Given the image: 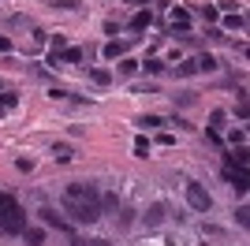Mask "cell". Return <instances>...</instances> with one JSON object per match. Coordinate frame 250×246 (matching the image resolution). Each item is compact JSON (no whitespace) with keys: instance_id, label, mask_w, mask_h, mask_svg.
<instances>
[{"instance_id":"7c38bea8","label":"cell","mask_w":250,"mask_h":246,"mask_svg":"<svg viewBox=\"0 0 250 246\" xmlns=\"http://www.w3.org/2000/svg\"><path fill=\"white\" fill-rule=\"evenodd\" d=\"M224 26L228 30H243V15H224Z\"/></svg>"},{"instance_id":"9a60e30c","label":"cell","mask_w":250,"mask_h":246,"mask_svg":"<svg viewBox=\"0 0 250 246\" xmlns=\"http://www.w3.org/2000/svg\"><path fill=\"white\" fill-rule=\"evenodd\" d=\"M235 220H239V224H243V227H247V224H250V209H247V205H243V209H235Z\"/></svg>"},{"instance_id":"2e32d148","label":"cell","mask_w":250,"mask_h":246,"mask_svg":"<svg viewBox=\"0 0 250 246\" xmlns=\"http://www.w3.org/2000/svg\"><path fill=\"white\" fill-rule=\"evenodd\" d=\"M52 153H56V161H67V157H71V149H67V145H52Z\"/></svg>"},{"instance_id":"e0dca14e","label":"cell","mask_w":250,"mask_h":246,"mask_svg":"<svg viewBox=\"0 0 250 246\" xmlns=\"http://www.w3.org/2000/svg\"><path fill=\"white\" fill-rule=\"evenodd\" d=\"M108 79H112V75L104 71V67H94V82H101V86H104V82H108Z\"/></svg>"},{"instance_id":"44dd1931","label":"cell","mask_w":250,"mask_h":246,"mask_svg":"<svg viewBox=\"0 0 250 246\" xmlns=\"http://www.w3.org/2000/svg\"><path fill=\"white\" fill-rule=\"evenodd\" d=\"M209 120H213V123H209L213 131H217V127H224V112H213V116H209Z\"/></svg>"},{"instance_id":"30bf717a","label":"cell","mask_w":250,"mask_h":246,"mask_svg":"<svg viewBox=\"0 0 250 246\" xmlns=\"http://www.w3.org/2000/svg\"><path fill=\"white\" fill-rule=\"evenodd\" d=\"M228 164H231V168H247V149H235V153H228Z\"/></svg>"},{"instance_id":"ba28073f","label":"cell","mask_w":250,"mask_h":246,"mask_svg":"<svg viewBox=\"0 0 250 246\" xmlns=\"http://www.w3.org/2000/svg\"><path fill=\"white\" fill-rule=\"evenodd\" d=\"M172 26H176V30H187V26H190V15L183 8H176V11H172Z\"/></svg>"},{"instance_id":"4fadbf2b","label":"cell","mask_w":250,"mask_h":246,"mask_svg":"<svg viewBox=\"0 0 250 246\" xmlns=\"http://www.w3.org/2000/svg\"><path fill=\"white\" fill-rule=\"evenodd\" d=\"M194 63H198V71H213V67H217V60H213V56H198Z\"/></svg>"},{"instance_id":"cb8c5ba5","label":"cell","mask_w":250,"mask_h":246,"mask_svg":"<svg viewBox=\"0 0 250 246\" xmlns=\"http://www.w3.org/2000/svg\"><path fill=\"white\" fill-rule=\"evenodd\" d=\"M135 4H146V0H135Z\"/></svg>"},{"instance_id":"8fae6325","label":"cell","mask_w":250,"mask_h":246,"mask_svg":"<svg viewBox=\"0 0 250 246\" xmlns=\"http://www.w3.org/2000/svg\"><path fill=\"white\" fill-rule=\"evenodd\" d=\"M42 220H45V224H56V227H67V224L60 220V216L52 213V209H42Z\"/></svg>"},{"instance_id":"9c48e42d","label":"cell","mask_w":250,"mask_h":246,"mask_svg":"<svg viewBox=\"0 0 250 246\" xmlns=\"http://www.w3.org/2000/svg\"><path fill=\"white\" fill-rule=\"evenodd\" d=\"M149 19H153L149 11H138L135 19H131V30H146V26H149Z\"/></svg>"},{"instance_id":"7402d4cb","label":"cell","mask_w":250,"mask_h":246,"mask_svg":"<svg viewBox=\"0 0 250 246\" xmlns=\"http://www.w3.org/2000/svg\"><path fill=\"white\" fill-rule=\"evenodd\" d=\"M8 49H11V41H8V38H0V52H8Z\"/></svg>"},{"instance_id":"277c9868","label":"cell","mask_w":250,"mask_h":246,"mask_svg":"<svg viewBox=\"0 0 250 246\" xmlns=\"http://www.w3.org/2000/svg\"><path fill=\"white\" fill-rule=\"evenodd\" d=\"M224 175H228V183L235 186V190H247V186H250L247 168H231V164H224Z\"/></svg>"},{"instance_id":"d6986e66","label":"cell","mask_w":250,"mask_h":246,"mask_svg":"<svg viewBox=\"0 0 250 246\" xmlns=\"http://www.w3.org/2000/svg\"><path fill=\"white\" fill-rule=\"evenodd\" d=\"M146 71L157 75V71H165V63H161V60H146Z\"/></svg>"},{"instance_id":"603a6c76","label":"cell","mask_w":250,"mask_h":246,"mask_svg":"<svg viewBox=\"0 0 250 246\" xmlns=\"http://www.w3.org/2000/svg\"><path fill=\"white\" fill-rule=\"evenodd\" d=\"M90 246H112V243H104V239H94V243H90Z\"/></svg>"},{"instance_id":"ffe728a7","label":"cell","mask_w":250,"mask_h":246,"mask_svg":"<svg viewBox=\"0 0 250 246\" xmlns=\"http://www.w3.org/2000/svg\"><path fill=\"white\" fill-rule=\"evenodd\" d=\"M202 15H206V22H217V19H220L217 8H202Z\"/></svg>"},{"instance_id":"52a82bcc","label":"cell","mask_w":250,"mask_h":246,"mask_svg":"<svg viewBox=\"0 0 250 246\" xmlns=\"http://www.w3.org/2000/svg\"><path fill=\"white\" fill-rule=\"evenodd\" d=\"M22 235H26V246H45V231L42 227H26Z\"/></svg>"},{"instance_id":"5bb4252c","label":"cell","mask_w":250,"mask_h":246,"mask_svg":"<svg viewBox=\"0 0 250 246\" xmlns=\"http://www.w3.org/2000/svg\"><path fill=\"white\" fill-rule=\"evenodd\" d=\"M161 123H165L161 116H142V120H138V127H161Z\"/></svg>"},{"instance_id":"ac0fdd59","label":"cell","mask_w":250,"mask_h":246,"mask_svg":"<svg viewBox=\"0 0 250 246\" xmlns=\"http://www.w3.org/2000/svg\"><path fill=\"white\" fill-rule=\"evenodd\" d=\"M135 153H138V157L149 153V142H146V138H138V142H135Z\"/></svg>"},{"instance_id":"7a4b0ae2","label":"cell","mask_w":250,"mask_h":246,"mask_svg":"<svg viewBox=\"0 0 250 246\" xmlns=\"http://www.w3.org/2000/svg\"><path fill=\"white\" fill-rule=\"evenodd\" d=\"M0 231L8 235H22L26 231V213L15 194H0Z\"/></svg>"},{"instance_id":"5b68a950","label":"cell","mask_w":250,"mask_h":246,"mask_svg":"<svg viewBox=\"0 0 250 246\" xmlns=\"http://www.w3.org/2000/svg\"><path fill=\"white\" fill-rule=\"evenodd\" d=\"M165 216H168V205H165V202H157V205H149V213H146V224L153 227V224H161Z\"/></svg>"},{"instance_id":"6da1fadb","label":"cell","mask_w":250,"mask_h":246,"mask_svg":"<svg viewBox=\"0 0 250 246\" xmlns=\"http://www.w3.org/2000/svg\"><path fill=\"white\" fill-rule=\"evenodd\" d=\"M63 213L75 224H97L101 220V194L94 183H71L63 190Z\"/></svg>"},{"instance_id":"8992f818","label":"cell","mask_w":250,"mask_h":246,"mask_svg":"<svg viewBox=\"0 0 250 246\" xmlns=\"http://www.w3.org/2000/svg\"><path fill=\"white\" fill-rule=\"evenodd\" d=\"M127 52V41H108L104 45V60H116V56H124Z\"/></svg>"},{"instance_id":"3957f363","label":"cell","mask_w":250,"mask_h":246,"mask_svg":"<svg viewBox=\"0 0 250 246\" xmlns=\"http://www.w3.org/2000/svg\"><path fill=\"white\" fill-rule=\"evenodd\" d=\"M187 202H190L194 213H209L213 209V198H209V190L202 183H187Z\"/></svg>"}]
</instances>
